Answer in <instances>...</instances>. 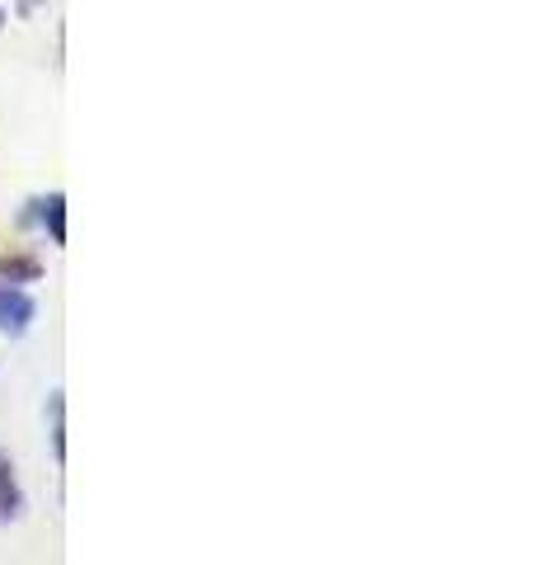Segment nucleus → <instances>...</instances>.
<instances>
[{"mask_svg":"<svg viewBox=\"0 0 536 565\" xmlns=\"http://www.w3.org/2000/svg\"><path fill=\"white\" fill-rule=\"evenodd\" d=\"M39 321V302H33V292L24 282H0V334H10V340H24Z\"/></svg>","mask_w":536,"mask_h":565,"instance_id":"1","label":"nucleus"},{"mask_svg":"<svg viewBox=\"0 0 536 565\" xmlns=\"http://www.w3.org/2000/svg\"><path fill=\"white\" fill-rule=\"evenodd\" d=\"M24 222H39L47 232V241L62 250V245H66V193L52 189V193H43V199H33L29 212H24Z\"/></svg>","mask_w":536,"mask_h":565,"instance_id":"2","label":"nucleus"},{"mask_svg":"<svg viewBox=\"0 0 536 565\" xmlns=\"http://www.w3.org/2000/svg\"><path fill=\"white\" fill-rule=\"evenodd\" d=\"M20 514H24V486H20V476H14L10 452L0 448V523H14Z\"/></svg>","mask_w":536,"mask_h":565,"instance_id":"3","label":"nucleus"},{"mask_svg":"<svg viewBox=\"0 0 536 565\" xmlns=\"http://www.w3.org/2000/svg\"><path fill=\"white\" fill-rule=\"evenodd\" d=\"M47 438H52V457H57V467H66V396L62 392H52L47 396Z\"/></svg>","mask_w":536,"mask_h":565,"instance_id":"4","label":"nucleus"},{"mask_svg":"<svg viewBox=\"0 0 536 565\" xmlns=\"http://www.w3.org/2000/svg\"><path fill=\"white\" fill-rule=\"evenodd\" d=\"M39 259L33 255H14V259H0V278L6 282H39Z\"/></svg>","mask_w":536,"mask_h":565,"instance_id":"5","label":"nucleus"},{"mask_svg":"<svg viewBox=\"0 0 536 565\" xmlns=\"http://www.w3.org/2000/svg\"><path fill=\"white\" fill-rule=\"evenodd\" d=\"M47 6V0H20V6H14V10H20V20H33V14H39Z\"/></svg>","mask_w":536,"mask_h":565,"instance_id":"6","label":"nucleus"},{"mask_svg":"<svg viewBox=\"0 0 536 565\" xmlns=\"http://www.w3.org/2000/svg\"><path fill=\"white\" fill-rule=\"evenodd\" d=\"M0 29H6V10H0Z\"/></svg>","mask_w":536,"mask_h":565,"instance_id":"7","label":"nucleus"}]
</instances>
